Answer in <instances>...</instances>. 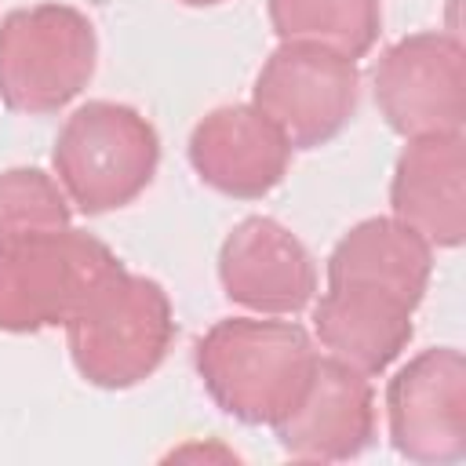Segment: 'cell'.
<instances>
[{
	"mask_svg": "<svg viewBox=\"0 0 466 466\" xmlns=\"http://www.w3.org/2000/svg\"><path fill=\"white\" fill-rule=\"evenodd\" d=\"M193 364L226 415L244 426H273L299 404L317 350L295 320L226 317L200 335Z\"/></svg>",
	"mask_w": 466,
	"mask_h": 466,
	"instance_id": "6da1fadb",
	"label": "cell"
},
{
	"mask_svg": "<svg viewBox=\"0 0 466 466\" xmlns=\"http://www.w3.org/2000/svg\"><path fill=\"white\" fill-rule=\"evenodd\" d=\"M62 328L69 360L84 382L98 390H131L164 364L175 339V313L167 291L153 277L120 266Z\"/></svg>",
	"mask_w": 466,
	"mask_h": 466,
	"instance_id": "7a4b0ae2",
	"label": "cell"
},
{
	"mask_svg": "<svg viewBox=\"0 0 466 466\" xmlns=\"http://www.w3.org/2000/svg\"><path fill=\"white\" fill-rule=\"evenodd\" d=\"M160 164L157 127L124 102H84L55 138L51 167L69 204L84 215L127 208L153 182Z\"/></svg>",
	"mask_w": 466,
	"mask_h": 466,
	"instance_id": "3957f363",
	"label": "cell"
},
{
	"mask_svg": "<svg viewBox=\"0 0 466 466\" xmlns=\"http://www.w3.org/2000/svg\"><path fill=\"white\" fill-rule=\"evenodd\" d=\"M95 62V25L69 4L15 7L0 18V102L15 113H58L87 87Z\"/></svg>",
	"mask_w": 466,
	"mask_h": 466,
	"instance_id": "277c9868",
	"label": "cell"
},
{
	"mask_svg": "<svg viewBox=\"0 0 466 466\" xmlns=\"http://www.w3.org/2000/svg\"><path fill=\"white\" fill-rule=\"evenodd\" d=\"M124 262L84 229H58L0 248V331L29 335L66 324Z\"/></svg>",
	"mask_w": 466,
	"mask_h": 466,
	"instance_id": "5b68a950",
	"label": "cell"
},
{
	"mask_svg": "<svg viewBox=\"0 0 466 466\" xmlns=\"http://www.w3.org/2000/svg\"><path fill=\"white\" fill-rule=\"evenodd\" d=\"M357 95L360 69L353 58L320 44L288 40L262 62L251 106L277 124L291 149H317L350 124Z\"/></svg>",
	"mask_w": 466,
	"mask_h": 466,
	"instance_id": "8992f818",
	"label": "cell"
},
{
	"mask_svg": "<svg viewBox=\"0 0 466 466\" xmlns=\"http://www.w3.org/2000/svg\"><path fill=\"white\" fill-rule=\"evenodd\" d=\"M375 106L404 135H459L466 124V51L451 33H411L382 51L375 73Z\"/></svg>",
	"mask_w": 466,
	"mask_h": 466,
	"instance_id": "52a82bcc",
	"label": "cell"
},
{
	"mask_svg": "<svg viewBox=\"0 0 466 466\" xmlns=\"http://www.w3.org/2000/svg\"><path fill=\"white\" fill-rule=\"evenodd\" d=\"M386 419L397 455L448 466L466 455V357L433 346L411 357L386 386Z\"/></svg>",
	"mask_w": 466,
	"mask_h": 466,
	"instance_id": "ba28073f",
	"label": "cell"
},
{
	"mask_svg": "<svg viewBox=\"0 0 466 466\" xmlns=\"http://www.w3.org/2000/svg\"><path fill=\"white\" fill-rule=\"evenodd\" d=\"M218 280L226 299L244 309L295 317L317 295V262L284 222L248 215L218 248Z\"/></svg>",
	"mask_w": 466,
	"mask_h": 466,
	"instance_id": "9c48e42d",
	"label": "cell"
},
{
	"mask_svg": "<svg viewBox=\"0 0 466 466\" xmlns=\"http://www.w3.org/2000/svg\"><path fill=\"white\" fill-rule=\"evenodd\" d=\"M277 444L299 462L357 459L375 437V390L339 357H317L299 404L273 422Z\"/></svg>",
	"mask_w": 466,
	"mask_h": 466,
	"instance_id": "30bf717a",
	"label": "cell"
},
{
	"mask_svg": "<svg viewBox=\"0 0 466 466\" xmlns=\"http://www.w3.org/2000/svg\"><path fill=\"white\" fill-rule=\"evenodd\" d=\"M186 153L197 178L233 200H258L273 193L291 164L288 138L251 102L218 106L200 116Z\"/></svg>",
	"mask_w": 466,
	"mask_h": 466,
	"instance_id": "8fae6325",
	"label": "cell"
},
{
	"mask_svg": "<svg viewBox=\"0 0 466 466\" xmlns=\"http://www.w3.org/2000/svg\"><path fill=\"white\" fill-rule=\"evenodd\" d=\"M393 218L415 229L430 248H459L466 237V138H408L390 178Z\"/></svg>",
	"mask_w": 466,
	"mask_h": 466,
	"instance_id": "7c38bea8",
	"label": "cell"
},
{
	"mask_svg": "<svg viewBox=\"0 0 466 466\" xmlns=\"http://www.w3.org/2000/svg\"><path fill=\"white\" fill-rule=\"evenodd\" d=\"M415 306L393 291L368 284H328L313 306L320 346L360 375L386 371L415 335Z\"/></svg>",
	"mask_w": 466,
	"mask_h": 466,
	"instance_id": "4fadbf2b",
	"label": "cell"
},
{
	"mask_svg": "<svg viewBox=\"0 0 466 466\" xmlns=\"http://www.w3.org/2000/svg\"><path fill=\"white\" fill-rule=\"evenodd\" d=\"M433 269V248L397 218L375 215L350 226L328 255V284H368L419 309Z\"/></svg>",
	"mask_w": 466,
	"mask_h": 466,
	"instance_id": "5bb4252c",
	"label": "cell"
},
{
	"mask_svg": "<svg viewBox=\"0 0 466 466\" xmlns=\"http://www.w3.org/2000/svg\"><path fill=\"white\" fill-rule=\"evenodd\" d=\"M266 11L280 44H320L353 62L375 47L382 29L379 0H266Z\"/></svg>",
	"mask_w": 466,
	"mask_h": 466,
	"instance_id": "9a60e30c",
	"label": "cell"
},
{
	"mask_svg": "<svg viewBox=\"0 0 466 466\" xmlns=\"http://www.w3.org/2000/svg\"><path fill=\"white\" fill-rule=\"evenodd\" d=\"M73 226V204L44 167L0 171V248Z\"/></svg>",
	"mask_w": 466,
	"mask_h": 466,
	"instance_id": "2e32d148",
	"label": "cell"
},
{
	"mask_svg": "<svg viewBox=\"0 0 466 466\" xmlns=\"http://www.w3.org/2000/svg\"><path fill=\"white\" fill-rule=\"evenodd\" d=\"M178 4H186V7H215L222 0H178Z\"/></svg>",
	"mask_w": 466,
	"mask_h": 466,
	"instance_id": "e0dca14e",
	"label": "cell"
}]
</instances>
